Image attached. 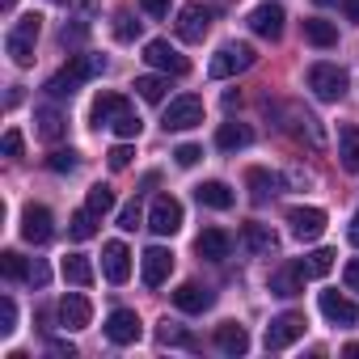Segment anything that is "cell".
Wrapping results in <instances>:
<instances>
[{
    "instance_id": "obj_6",
    "label": "cell",
    "mask_w": 359,
    "mask_h": 359,
    "mask_svg": "<svg viewBox=\"0 0 359 359\" xmlns=\"http://www.w3.org/2000/svg\"><path fill=\"white\" fill-rule=\"evenodd\" d=\"M212 18H216L212 5H187L182 13H177V39L182 43H203L208 30H212Z\"/></svg>"
},
{
    "instance_id": "obj_25",
    "label": "cell",
    "mask_w": 359,
    "mask_h": 359,
    "mask_svg": "<svg viewBox=\"0 0 359 359\" xmlns=\"http://www.w3.org/2000/svg\"><path fill=\"white\" fill-rule=\"evenodd\" d=\"M241 245L250 254H275L279 250V237L266 229V224H241Z\"/></svg>"
},
{
    "instance_id": "obj_34",
    "label": "cell",
    "mask_w": 359,
    "mask_h": 359,
    "mask_svg": "<svg viewBox=\"0 0 359 359\" xmlns=\"http://www.w3.org/2000/svg\"><path fill=\"white\" fill-rule=\"evenodd\" d=\"M165 89H169L165 76H135V93L144 102H165Z\"/></svg>"
},
{
    "instance_id": "obj_12",
    "label": "cell",
    "mask_w": 359,
    "mask_h": 359,
    "mask_svg": "<svg viewBox=\"0 0 359 359\" xmlns=\"http://www.w3.org/2000/svg\"><path fill=\"white\" fill-rule=\"evenodd\" d=\"M102 275L110 283H127L131 279V254H127L123 241H106L102 245Z\"/></svg>"
},
{
    "instance_id": "obj_45",
    "label": "cell",
    "mask_w": 359,
    "mask_h": 359,
    "mask_svg": "<svg viewBox=\"0 0 359 359\" xmlns=\"http://www.w3.org/2000/svg\"><path fill=\"white\" fill-rule=\"evenodd\" d=\"M173 156H177V165H182V169H191V165L203 156V148H199V144H182V148L173 152Z\"/></svg>"
},
{
    "instance_id": "obj_33",
    "label": "cell",
    "mask_w": 359,
    "mask_h": 359,
    "mask_svg": "<svg viewBox=\"0 0 359 359\" xmlns=\"http://www.w3.org/2000/svg\"><path fill=\"white\" fill-rule=\"evenodd\" d=\"M300 271H304L309 279H321V275H330V271H334V250H313L309 258H300Z\"/></svg>"
},
{
    "instance_id": "obj_52",
    "label": "cell",
    "mask_w": 359,
    "mask_h": 359,
    "mask_svg": "<svg viewBox=\"0 0 359 359\" xmlns=\"http://www.w3.org/2000/svg\"><path fill=\"white\" fill-rule=\"evenodd\" d=\"M342 9H346V18L359 26V0H342Z\"/></svg>"
},
{
    "instance_id": "obj_7",
    "label": "cell",
    "mask_w": 359,
    "mask_h": 359,
    "mask_svg": "<svg viewBox=\"0 0 359 359\" xmlns=\"http://www.w3.org/2000/svg\"><path fill=\"white\" fill-rule=\"evenodd\" d=\"M144 60L152 64V68H161V72H169V76H187L191 72V60L177 51V47H169L165 39H152V43H144Z\"/></svg>"
},
{
    "instance_id": "obj_4",
    "label": "cell",
    "mask_w": 359,
    "mask_h": 359,
    "mask_svg": "<svg viewBox=\"0 0 359 359\" xmlns=\"http://www.w3.org/2000/svg\"><path fill=\"white\" fill-rule=\"evenodd\" d=\"M304 81L321 102H342V93H346V72L338 64H313Z\"/></svg>"
},
{
    "instance_id": "obj_27",
    "label": "cell",
    "mask_w": 359,
    "mask_h": 359,
    "mask_svg": "<svg viewBox=\"0 0 359 359\" xmlns=\"http://www.w3.org/2000/svg\"><path fill=\"white\" fill-rule=\"evenodd\" d=\"M245 182H250L254 203H266V199H275V195H279V177H275V173H266V169H250V173H245Z\"/></svg>"
},
{
    "instance_id": "obj_44",
    "label": "cell",
    "mask_w": 359,
    "mask_h": 359,
    "mask_svg": "<svg viewBox=\"0 0 359 359\" xmlns=\"http://www.w3.org/2000/svg\"><path fill=\"white\" fill-rule=\"evenodd\" d=\"M118 229H123V233H135V229H140V203H127V208L118 212Z\"/></svg>"
},
{
    "instance_id": "obj_41",
    "label": "cell",
    "mask_w": 359,
    "mask_h": 359,
    "mask_svg": "<svg viewBox=\"0 0 359 359\" xmlns=\"http://www.w3.org/2000/svg\"><path fill=\"white\" fill-rule=\"evenodd\" d=\"M47 165H51L55 173H72V169H76V152H72V148H60V152H51Z\"/></svg>"
},
{
    "instance_id": "obj_35",
    "label": "cell",
    "mask_w": 359,
    "mask_h": 359,
    "mask_svg": "<svg viewBox=\"0 0 359 359\" xmlns=\"http://www.w3.org/2000/svg\"><path fill=\"white\" fill-rule=\"evenodd\" d=\"M0 271H5V279H30V266H26V258L18 254V250H5V254H0Z\"/></svg>"
},
{
    "instance_id": "obj_14",
    "label": "cell",
    "mask_w": 359,
    "mask_h": 359,
    "mask_svg": "<svg viewBox=\"0 0 359 359\" xmlns=\"http://www.w3.org/2000/svg\"><path fill=\"white\" fill-rule=\"evenodd\" d=\"M169 271H173V254H169L165 245H152V250H144V266H140V275H144V287H161V283L169 279Z\"/></svg>"
},
{
    "instance_id": "obj_30",
    "label": "cell",
    "mask_w": 359,
    "mask_h": 359,
    "mask_svg": "<svg viewBox=\"0 0 359 359\" xmlns=\"http://www.w3.org/2000/svg\"><path fill=\"white\" fill-rule=\"evenodd\" d=\"M34 123H39V135H43V140H60V135H64V127H68V123H64V114H60V110H51V106H39V110H34Z\"/></svg>"
},
{
    "instance_id": "obj_32",
    "label": "cell",
    "mask_w": 359,
    "mask_h": 359,
    "mask_svg": "<svg viewBox=\"0 0 359 359\" xmlns=\"http://www.w3.org/2000/svg\"><path fill=\"white\" fill-rule=\"evenodd\" d=\"M68 237L72 241H89V237H97V212H76L72 220H68Z\"/></svg>"
},
{
    "instance_id": "obj_24",
    "label": "cell",
    "mask_w": 359,
    "mask_h": 359,
    "mask_svg": "<svg viewBox=\"0 0 359 359\" xmlns=\"http://www.w3.org/2000/svg\"><path fill=\"white\" fill-rule=\"evenodd\" d=\"M195 199H199L203 208H216V212H229V208L237 203V195L229 191V182H199V187H195Z\"/></svg>"
},
{
    "instance_id": "obj_53",
    "label": "cell",
    "mask_w": 359,
    "mask_h": 359,
    "mask_svg": "<svg viewBox=\"0 0 359 359\" xmlns=\"http://www.w3.org/2000/svg\"><path fill=\"white\" fill-rule=\"evenodd\" d=\"M0 9H5V13H13V9H18V0H0Z\"/></svg>"
},
{
    "instance_id": "obj_49",
    "label": "cell",
    "mask_w": 359,
    "mask_h": 359,
    "mask_svg": "<svg viewBox=\"0 0 359 359\" xmlns=\"http://www.w3.org/2000/svg\"><path fill=\"white\" fill-rule=\"evenodd\" d=\"M342 279H346V287H351V292H359V258H355V262H346Z\"/></svg>"
},
{
    "instance_id": "obj_18",
    "label": "cell",
    "mask_w": 359,
    "mask_h": 359,
    "mask_svg": "<svg viewBox=\"0 0 359 359\" xmlns=\"http://www.w3.org/2000/svg\"><path fill=\"white\" fill-rule=\"evenodd\" d=\"M123 110H131V102H127L123 93H97L93 106H89V123H93V127H110Z\"/></svg>"
},
{
    "instance_id": "obj_15",
    "label": "cell",
    "mask_w": 359,
    "mask_h": 359,
    "mask_svg": "<svg viewBox=\"0 0 359 359\" xmlns=\"http://www.w3.org/2000/svg\"><path fill=\"white\" fill-rule=\"evenodd\" d=\"M89 321H93V304H89V296L68 292V296L60 300V325H64V330H85Z\"/></svg>"
},
{
    "instance_id": "obj_54",
    "label": "cell",
    "mask_w": 359,
    "mask_h": 359,
    "mask_svg": "<svg viewBox=\"0 0 359 359\" xmlns=\"http://www.w3.org/2000/svg\"><path fill=\"white\" fill-rule=\"evenodd\" d=\"M317 5H334V0H317Z\"/></svg>"
},
{
    "instance_id": "obj_11",
    "label": "cell",
    "mask_w": 359,
    "mask_h": 359,
    "mask_svg": "<svg viewBox=\"0 0 359 359\" xmlns=\"http://www.w3.org/2000/svg\"><path fill=\"white\" fill-rule=\"evenodd\" d=\"M51 233H55L51 212H47V208H39V203H30V208L22 212V237H26L30 245H47V241H51Z\"/></svg>"
},
{
    "instance_id": "obj_31",
    "label": "cell",
    "mask_w": 359,
    "mask_h": 359,
    "mask_svg": "<svg viewBox=\"0 0 359 359\" xmlns=\"http://www.w3.org/2000/svg\"><path fill=\"white\" fill-rule=\"evenodd\" d=\"M304 39H309L313 47H334V43H338V26L321 22V18H309V22H304Z\"/></svg>"
},
{
    "instance_id": "obj_13",
    "label": "cell",
    "mask_w": 359,
    "mask_h": 359,
    "mask_svg": "<svg viewBox=\"0 0 359 359\" xmlns=\"http://www.w3.org/2000/svg\"><path fill=\"white\" fill-rule=\"evenodd\" d=\"M321 317L325 321H334V325H359V304L355 300H346L342 292H321Z\"/></svg>"
},
{
    "instance_id": "obj_51",
    "label": "cell",
    "mask_w": 359,
    "mask_h": 359,
    "mask_svg": "<svg viewBox=\"0 0 359 359\" xmlns=\"http://www.w3.org/2000/svg\"><path fill=\"white\" fill-rule=\"evenodd\" d=\"M346 241H351V245H359V212L351 216V229H346Z\"/></svg>"
},
{
    "instance_id": "obj_20",
    "label": "cell",
    "mask_w": 359,
    "mask_h": 359,
    "mask_svg": "<svg viewBox=\"0 0 359 359\" xmlns=\"http://www.w3.org/2000/svg\"><path fill=\"white\" fill-rule=\"evenodd\" d=\"M304 271H300V262H287L283 271H275L271 275V296H283V300H292V296H300L304 292Z\"/></svg>"
},
{
    "instance_id": "obj_17",
    "label": "cell",
    "mask_w": 359,
    "mask_h": 359,
    "mask_svg": "<svg viewBox=\"0 0 359 359\" xmlns=\"http://www.w3.org/2000/svg\"><path fill=\"white\" fill-rule=\"evenodd\" d=\"M287 131H296L300 140H309V148H325V131H321V118L300 110V106H287Z\"/></svg>"
},
{
    "instance_id": "obj_37",
    "label": "cell",
    "mask_w": 359,
    "mask_h": 359,
    "mask_svg": "<svg viewBox=\"0 0 359 359\" xmlns=\"http://www.w3.org/2000/svg\"><path fill=\"white\" fill-rule=\"evenodd\" d=\"M89 212H97V216H106V212H114V191H110L106 182H97V187H89Z\"/></svg>"
},
{
    "instance_id": "obj_28",
    "label": "cell",
    "mask_w": 359,
    "mask_h": 359,
    "mask_svg": "<svg viewBox=\"0 0 359 359\" xmlns=\"http://www.w3.org/2000/svg\"><path fill=\"white\" fill-rule=\"evenodd\" d=\"M64 68H68V72L85 85V81H93V76H102V72H106V60L85 51V55H68V64H64Z\"/></svg>"
},
{
    "instance_id": "obj_1",
    "label": "cell",
    "mask_w": 359,
    "mask_h": 359,
    "mask_svg": "<svg viewBox=\"0 0 359 359\" xmlns=\"http://www.w3.org/2000/svg\"><path fill=\"white\" fill-rule=\"evenodd\" d=\"M39 30H43V18L39 13H26L9 34H5V51L18 68H30L34 64V43H39Z\"/></svg>"
},
{
    "instance_id": "obj_29",
    "label": "cell",
    "mask_w": 359,
    "mask_h": 359,
    "mask_svg": "<svg viewBox=\"0 0 359 359\" xmlns=\"http://www.w3.org/2000/svg\"><path fill=\"white\" fill-rule=\"evenodd\" d=\"M60 271H64V279H68L72 287H89V283H93V266H89L85 254H68Z\"/></svg>"
},
{
    "instance_id": "obj_3",
    "label": "cell",
    "mask_w": 359,
    "mask_h": 359,
    "mask_svg": "<svg viewBox=\"0 0 359 359\" xmlns=\"http://www.w3.org/2000/svg\"><path fill=\"white\" fill-rule=\"evenodd\" d=\"M254 47L250 43H224L216 55H212V64H208V72L216 76V81H224V76H237V72H245V68H254Z\"/></svg>"
},
{
    "instance_id": "obj_22",
    "label": "cell",
    "mask_w": 359,
    "mask_h": 359,
    "mask_svg": "<svg viewBox=\"0 0 359 359\" xmlns=\"http://www.w3.org/2000/svg\"><path fill=\"white\" fill-rule=\"evenodd\" d=\"M216 346H220L224 355H245V351H250V334H245V325H241V321H224V325H216Z\"/></svg>"
},
{
    "instance_id": "obj_42",
    "label": "cell",
    "mask_w": 359,
    "mask_h": 359,
    "mask_svg": "<svg viewBox=\"0 0 359 359\" xmlns=\"http://www.w3.org/2000/svg\"><path fill=\"white\" fill-rule=\"evenodd\" d=\"M131 156H135V152H131V144H114V148L106 152L110 169H127V165H131Z\"/></svg>"
},
{
    "instance_id": "obj_48",
    "label": "cell",
    "mask_w": 359,
    "mask_h": 359,
    "mask_svg": "<svg viewBox=\"0 0 359 359\" xmlns=\"http://www.w3.org/2000/svg\"><path fill=\"white\" fill-rule=\"evenodd\" d=\"M47 279H51V271H47L43 262H34V266H30V283H34V287H47Z\"/></svg>"
},
{
    "instance_id": "obj_40",
    "label": "cell",
    "mask_w": 359,
    "mask_h": 359,
    "mask_svg": "<svg viewBox=\"0 0 359 359\" xmlns=\"http://www.w3.org/2000/svg\"><path fill=\"white\" fill-rule=\"evenodd\" d=\"M18 330V304L5 296V300H0V334H13Z\"/></svg>"
},
{
    "instance_id": "obj_39",
    "label": "cell",
    "mask_w": 359,
    "mask_h": 359,
    "mask_svg": "<svg viewBox=\"0 0 359 359\" xmlns=\"http://www.w3.org/2000/svg\"><path fill=\"white\" fill-rule=\"evenodd\" d=\"M110 127H114V135H123V140H135L144 123H140V114H135V110H123V114H118Z\"/></svg>"
},
{
    "instance_id": "obj_47",
    "label": "cell",
    "mask_w": 359,
    "mask_h": 359,
    "mask_svg": "<svg viewBox=\"0 0 359 359\" xmlns=\"http://www.w3.org/2000/svg\"><path fill=\"white\" fill-rule=\"evenodd\" d=\"M140 9H144L148 18H165V13H169V0H140Z\"/></svg>"
},
{
    "instance_id": "obj_5",
    "label": "cell",
    "mask_w": 359,
    "mask_h": 359,
    "mask_svg": "<svg viewBox=\"0 0 359 359\" xmlns=\"http://www.w3.org/2000/svg\"><path fill=\"white\" fill-rule=\"evenodd\" d=\"M148 229L156 237H173L177 229H182V203H177L173 195H156L152 208H148Z\"/></svg>"
},
{
    "instance_id": "obj_9",
    "label": "cell",
    "mask_w": 359,
    "mask_h": 359,
    "mask_svg": "<svg viewBox=\"0 0 359 359\" xmlns=\"http://www.w3.org/2000/svg\"><path fill=\"white\" fill-rule=\"evenodd\" d=\"M304 313H279L271 325H266V351H283L292 346L296 338H304Z\"/></svg>"
},
{
    "instance_id": "obj_10",
    "label": "cell",
    "mask_w": 359,
    "mask_h": 359,
    "mask_svg": "<svg viewBox=\"0 0 359 359\" xmlns=\"http://www.w3.org/2000/svg\"><path fill=\"white\" fill-rule=\"evenodd\" d=\"M287 224H292V237L296 241H317L325 233V212L321 208H292L287 212Z\"/></svg>"
},
{
    "instance_id": "obj_43",
    "label": "cell",
    "mask_w": 359,
    "mask_h": 359,
    "mask_svg": "<svg viewBox=\"0 0 359 359\" xmlns=\"http://www.w3.org/2000/svg\"><path fill=\"white\" fill-rule=\"evenodd\" d=\"M114 34H118L123 43H131V39L140 34V22H131V13H118V22H114Z\"/></svg>"
},
{
    "instance_id": "obj_8",
    "label": "cell",
    "mask_w": 359,
    "mask_h": 359,
    "mask_svg": "<svg viewBox=\"0 0 359 359\" xmlns=\"http://www.w3.org/2000/svg\"><path fill=\"white\" fill-rule=\"evenodd\" d=\"M140 334H144V321H140L135 309H114L106 317V338L114 346H131V342H140Z\"/></svg>"
},
{
    "instance_id": "obj_23",
    "label": "cell",
    "mask_w": 359,
    "mask_h": 359,
    "mask_svg": "<svg viewBox=\"0 0 359 359\" xmlns=\"http://www.w3.org/2000/svg\"><path fill=\"white\" fill-rule=\"evenodd\" d=\"M338 161H342L346 173H359V127L355 123L338 127Z\"/></svg>"
},
{
    "instance_id": "obj_2",
    "label": "cell",
    "mask_w": 359,
    "mask_h": 359,
    "mask_svg": "<svg viewBox=\"0 0 359 359\" xmlns=\"http://www.w3.org/2000/svg\"><path fill=\"white\" fill-rule=\"evenodd\" d=\"M199 123H203V97H195V93L173 97V102L165 106V114H161V127H165V131H191V127H199Z\"/></svg>"
},
{
    "instance_id": "obj_46",
    "label": "cell",
    "mask_w": 359,
    "mask_h": 359,
    "mask_svg": "<svg viewBox=\"0 0 359 359\" xmlns=\"http://www.w3.org/2000/svg\"><path fill=\"white\" fill-rule=\"evenodd\" d=\"M22 144H26V140H22V131L13 127V131H5V144H0V148H5V156H22Z\"/></svg>"
},
{
    "instance_id": "obj_38",
    "label": "cell",
    "mask_w": 359,
    "mask_h": 359,
    "mask_svg": "<svg viewBox=\"0 0 359 359\" xmlns=\"http://www.w3.org/2000/svg\"><path fill=\"white\" fill-rule=\"evenodd\" d=\"M156 338L165 342V346H191V334H182V325H177V321H161V330H156Z\"/></svg>"
},
{
    "instance_id": "obj_36",
    "label": "cell",
    "mask_w": 359,
    "mask_h": 359,
    "mask_svg": "<svg viewBox=\"0 0 359 359\" xmlns=\"http://www.w3.org/2000/svg\"><path fill=\"white\" fill-rule=\"evenodd\" d=\"M76 89H81V81H76V76H72L68 68H60V72H55V76L47 81V93H51V97H72Z\"/></svg>"
},
{
    "instance_id": "obj_19",
    "label": "cell",
    "mask_w": 359,
    "mask_h": 359,
    "mask_svg": "<svg viewBox=\"0 0 359 359\" xmlns=\"http://www.w3.org/2000/svg\"><path fill=\"white\" fill-rule=\"evenodd\" d=\"M195 250H199V258H208V262H224L229 250H233V237H229L224 229H203L199 241H195Z\"/></svg>"
},
{
    "instance_id": "obj_50",
    "label": "cell",
    "mask_w": 359,
    "mask_h": 359,
    "mask_svg": "<svg viewBox=\"0 0 359 359\" xmlns=\"http://www.w3.org/2000/svg\"><path fill=\"white\" fill-rule=\"evenodd\" d=\"M51 355H64V359H72L76 351H72V342H51Z\"/></svg>"
},
{
    "instance_id": "obj_26",
    "label": "cell",
    "mask_w": 359,
    "mask_h": 359,
    "mask_svg": "<svg viewBox=\"0 0 359 359\" xmlns=\"http://www.w3.org/2000/svg\"><path fill=\"white\" fill-rule=\"evenodd\" d=\"M250 144H254V131L245 123H224L216 131V148H224V152H237V148H250Z\"/></svg>"
},
{
    "instance_id": "obj_21",
    "label": "cell",
    "mask_w": 359,
    "mask_h": 359,
    "mask_svg": "<svg viewBox=\"0 0 359 359\" xmlns=\"http://www.w3.org/2000/svg\"><path fill=\"white\" fill-rule=\"evenodd\" d=\"M173 304L182 309V313H208L216 304V296L208 287H199V283H182V287L173 292Z\"/></svg>"
},
{
    "instance_id": "obj_16",
    "label": "cell",
    "mask_w": 359,
    "mask_h": 359,
    "mask_svg": "<svg viewBox=\"0 0 359 359\" xmlns=\"http://www.w3.org/2000/svg\"><path fill=\"white\" fill-rule=\"evenodd\" d=\"M283 9L279 5H258L254 13H250V30L258 34V39H266V43H275L279 34H283Z\"/></svg>"
}]
</instances>
